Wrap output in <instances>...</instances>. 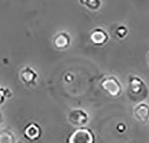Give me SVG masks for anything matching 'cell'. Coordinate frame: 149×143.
I'll return each instance as SVG.
<instances>
[{
  "instance_id": "obj_3",
  "label": "cell",
  "mask_w": 149,
  "mask_h": 143,
  "mask_svg": "<svg viewBox=\"0 0 149 143\" xmlns=\"http://www.w3.org/2000/svg\"><path fill=\"white\" fill-rule=\"evenodd\" d=\"M94 136L93 133L84 128H80L74 131L70 135L68 143H93Z\"/></svg>"
},
{
  "instance_id": "obj_10",
  "label": "cell",
  "mask_w": 149,
  "mask_h": 143,
  "mask_svg": "<svg viewBox=\"0 0 149 143\" xmlns=\"http://www.w3.org/2000/svg\"><path fill=\"white\" fill-rule=\"evenodd\" d=\"M115 33H116V36L118 38L123 39L127 34V28L125 27L124 25H120V26H119L118 28H117Z\"/></svg>"
},
{
  "instance_id": "obj_11",
  "label": "cell",
  "mask_w": 149,
  "mask_h": 143,
  "mask_svg": "<svg viewBox=\"0 0 149 143\" xmlns=\"http://www.w3.org/2000/svg\"><path fill=\"white\" fill-rule=\"evenodd\" d=\"M147 64H148V65H149V53L147 54Z\"/></svg>"
},
{
  "instance_id": "obj_4",
  "label": "cell",
  "mask_w": 149,
  "mask_h": 143,
  "mask_svg": "<svg viewBox=\"0 0 149 143\" xmlns=\"http://www.w3.org/2000/svg\"><path fill=\"white\" fill-rule=\"evenodd\" d=\"M68 120L73 125L81 126L88 121V115L82 109H74L69 113Z\"/></svg>"
},
{
  "instance_id": "obj_2",
  "label": "cell",
  "mask_w": 149,
  "mask_h": 143,
  "mask_svg": "<svg viewBox=\"0 0 149 143\" xmlns=\"http://www.w3.org/2000/svg\"><path fill=\"white\" fill-rule=\"evenodd\" d=\"M101 87L105 92H107L111 97H118L122 90L120 82L112 76L103 79L101 82Z\"/></svg>"
},
{
  "instance_id": "obj_5",
  "label": "cell",
  "mask_w": 149,
  "mask_h": 143,
  "mask_svg": "<svg viewBox=\"0 0 149 143\" xmlns=\"http://www.w3.org/2000/svg\"><path fill=\"white\" fill-rule=\"evenodd\" d=\"M108 33L102 28H96L92 30L90 34V39L93 44L96 46H102L108 41Z\"/></svg>"
},
{
  "instance_id": "obj_8",
  "label": "cell",
  "mask_w": 149,
  "mask_h": 143,
  "mask_svg": "<svg viewBox=\"0 0 149 143\" xmlns=\"http://www.w3.org/2000/svg\"><path fill=\"white\" fill-rule=\"evenodd\" d=\"M40 134V129L35 124H31L25 129V135H27L30 140H36L39 138Z\"/></svg>"
},
{
  "instance_id": "obj_6",
  "label": "cell",
  "mask_w": 149,
  "mask_h": 143,
  "mask_svg": "<svg viewBox=\"0 0 149 143\" xmlns=\"http://www.w3.org/2000/svg\"><path fill=\"white\" fill-rule=\"evenodd\" d=\"M134 116L140 123H146L149 120V106L141 103L134 108Z\"/></svg>"
},
{
  "instance_id": "obj_7",
  "label": "cell",
  "mask_w": 149,
  "mask_h": 143,
  "mask_svg": "<svg viewBox=\"0 0 149 143\" xmlns=\"http://www.w3.org/2000/svg\"><path fill=\"white\" fill-rule=\"evenodd\" d=\"M54 44L58 49L67 48L70 45V35L67 32H60L55 37Z\"/></svg>"
},
{
  "instance_id": "obj_12",
  "label": "cell",
  "mask_w": 149,
  "mask_h": 143,
  "mask_svg": "<svg viewBox=\"0 0 149 143\" xmlns=\"http://www.w3.org/2000/svg\"><path fill=\"white\" fill-rule=\"evenodd\" d=\"M18 143H23V142H21V141H19V142H18Z\"/></svg>"
},
{
  "instance_id": "obj_9",
  "label": "cell",
  "mask_w": 149,
  "mask_h": 143,
  "mask_svg": "<svg viewBox=\"0 0 149 143\" xmlns=\"http://www.w3.org/2000/svg\"><path fill=\"white\" fill-rule=\"evenodd\" d=\"M81 5L86 6L88 9L95 11L101 7L102 0H79Z\"/></svg>"
},
{
  "instance_id": "obj_1",
  "label": "cell",
  "mask_w": 149,
  "mask_h": 143,
  "mask_svg": "<svg viewBox=\"0 0 149 143\" xmlns=\"http://www.w3.org/2000/svg\"><path fill=\"white\" fill-rule=\"evenodd\" d=\"M127 95L134 102H140L147 97L148 89L140 78L136 76H131L129 82Z\"/></svg>"
}]
</instances>
